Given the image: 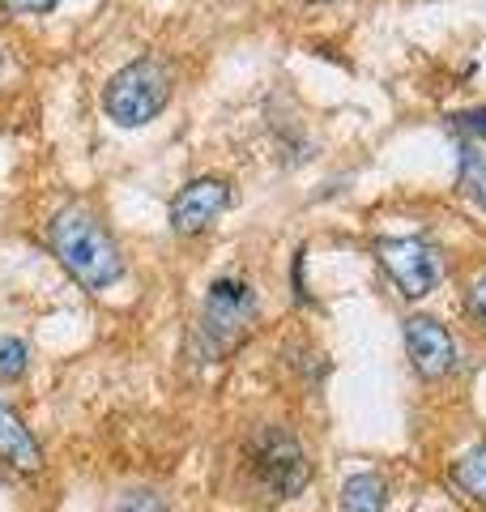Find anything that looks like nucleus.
Returning a JSON list of instances; mask_svg holds the SVG:
<instances>
[{"label": "nucleus", "instance_id": "5", "mask_svg": "<svg viewBox=\"0 0 486 512\" xmlns=\"http://www.w3.org/2000/svg\"><path fill=\"white\" fill-rule=\"evenodd\" d=\"M380 252V265L388 269L393 286L405 299H423L431 295L444 278V261H440V248L423 235H405V239H384L376 248Z\"/></svg>", "mask_w": 486, "mask_h": 512}, {"label": "nucleus", "instance_id": "6", "mask_svg": "<svg viewBox=\"0 0 486 512\" xmlns=\"http://www.w3.org/2000/svg\"><path fill=\"white\" fill-rule=\"evenodd\" d=\"M231 210V184L218 175H201L188 180L180 192L171 197V231L175 235H201Z\"/></svg>", "mask_w": 486, "mask_h": 512}, {"label": "nucleus", "instance_id": "15", "mask_svg": "<svg viewBox=\"0 0 486 512\" xmlns=\"http://www.w3.org/2000/svg\"><path fill=\"white\" fill-rule=\"evenodd\" d=\"M9 13H52L60 0H0Z\"/></svg>", "mask_w": 486, "mask_h": 512}, {"label": "nucleus", "instance_id": "14", "mask_svg": "<svg viewBox=\"0 0 486 512\" xmlns=\"http://www.w3.org/2000/svg\"><path fill=\"white\" fill-rule=\"evenodd\" d=\"M452 128L465 137H482L486 141V107H469V111H457L452 116Z\"/></svg>", "mask_w": 486, "mask_h": 512}, {"label": "nucleus", "instance_id": "1", "mask_svg": "<svg viewBox=\"0 0 486 512\" xmlns=\"http://www.w3.org/2000/svg\"><path fill=\"white\" fill-rule=\"evenodd\" d=\"M47 244H52L56 261L69 269V278L86 291H107L124 278V252L107 222L90 210L86 201L60 205L47 222Z\"/></svg>", "mask_w": 486, "mask_h": 512}, {"label": "nucleus", "instance_id": "17", "mask_svg": "<svg viewBox=\"0 0 486 512\" xmlns=\"http://www.w3.org/2000/svg\"><path fill=\"white\" fill-rule=\"evenodd\" d=\"M312 5H333V0H312Z\"/></svg>", "mask_w": 486, "mask_h": 512}, {"label": "nucleus", "instance_id": "10", "mask_svg": "<svg viewBox=\"0 0 486 512\" xmlns=\"http://www.w3.org/2000/svg\"><path fill=\"white\" fill-rule=\"evenodd\" d=\"M452 483L461 487V495H469V500L486 512V440H478L469 453L457 457V466H452Z\"/></svg>", "mask_w": 486, "mask_h": 512}, {"label": "nucleus", "instance_id": "2", "mask_svg": "<svg viewBox=\"0 0 486 512\" xmlns=\"http://www.w3.org/2000/svg\"><path fill=\"white\" fill-rule=\"evenodd\" d=\"M243 461H248V478L252 491H261L265 504H282L295 500L312 483V461H307V448L299 444L295 431H286L278 423L261 427L243 448Z\"/></svg>", "mask_w": 486, "mask_h": 512}, {"label": "nucleus", "instance_id": "7", "mask_svg": "<svg viewBox=\"0 0 486 512\" xmlns=\"http://www.w3.org/2000/svg\"><path fill=\"white\" fill-rule=\"evenodd\" d=\"M405 355L423 380H444L457 367V342L435 316H410L405 320Z\"/></svg>", "mask_w": 486, "mask_h": 512}, {"label": "nucleus", "instance_id": "4", "mask_svg": "<svg viewBox=\"0 0 486 512\" xmlns=\"http://www.w3.org/2000/svg\"><path fill=\"white\" fill-rule=\"evenodd\" d=\"M171 86H175V73L162 56H141L133 64H124L103 90L107 120L120 124V128L150 124L158 111L171 103Z\"/></svg>", "mask_w": 486, "mask_h": 512}, {"label": "nucleus", "instance_id": "12", "mask_svg": "<svg viewBox=\"0 0 486 512\" xmlns=\"http://www.w3.org/2000/svg\"><path fill=\"white\" fill-rule=\"evenodd\" d=\"M26 355H30V350H26V342L22 338H13V333H9V338H0V380H22L26 376Z\"/></svg>", "mask_w": 486, "mask_h": 512}, {"label": "nucleus", "instance_id": "9", "mask_svg": "<svg viewBox=\"0 0 486 512\" xmlns=\"http://www.w3.org/2000/svg\"><path fill=\"white\" fill-rule=\"evenodd\" d=\"M388 504V483L376 470H359L342 483V495H337V512H384Z\"/></svg>", "mask_w": 486, "mask_h": 512}, {"label": "nucleus", "instance_id": "11", "mask_svg": "<svg viewBox=\"0 0 486 512\" xmlns=\"http://www.w3.org/2000/svg\"><path fill=\"white\" fill-rule=\"evenodd\" d=\"M461 192L478 210H486V150H474V146L461 150Z\"/></svg>", "mask_w": 486, "mask_h": 512}, {"label": "nucleus", "instance_id": "13", "mask_svg": "<svg viewBox=\"0 0 486 512\" xmlns=\"http://www.w3.org/2000/svg\"><path fill=\"white\" fill-rule=\"evenodd\" d=\"M116 512H167V500L158 491H128L116 504Z\"/></svg>", "mask_w": 486, "mask_h": 512}, {"label": "nucleus", "instance_id": "3", "mask_svg": "<svg viewBox=\"0 0 486 512\" xmlns=\"http://www.w3.org/2000/svg\"><path fill=\"white\" fill-rule=\"evenodd\" d=\"M256 291L243 278H218L205 295L201 325H197V350L205 363H222L248 342V333L256 329Z\"/></svg>", "mask_w": 486, "mask_h": 512}, {"label": "nucleus", "instance_id": "8", "mask_svg": "<svg viewBox=\"0 0 486 512\" xmlns=\"http://www.w3.org/2000/svg\"><path fill=\"white\" fill-rule=\"evenodd\" d=\"M0 461H5L9 470H22V474L43 470L39 440L30 436V427L18 419V410H13L9 402H0Z\"/></svg>", "mask_w": 486, "mask_h": 512}, {"label": "nucleus", "instance_id": "16", "mask_svg": "<svg viewBox=\"0 0 486 512\" xmlns=\"http://www.w3.org/2000/svg\"><path fill=\"white\" fill-rule=\"evenodd\" d=\"M469 308H474V316L486 325V274H478L474 286H469Z\"/></svg>", "mask_w": 486, "mask_h": 512}]
</instances>
